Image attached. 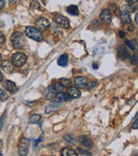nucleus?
Returning <instances> with one entry per match:
<instances>
[{"mask_svg": "<svg viewBox=\"0 0 138 156\" xmlns=\"http://www.w3.org/2000/svg\"><path fill=\"white\" fill-rule=\"evenodd\" d=\"M10 42L15 49H22L25 46V37L21 32H15L10 37Z\"/></svg>", "mask_w": 138, "mask_h": 156, "instance_id": "obj_1", "label": "nucleus"}, {"mask_svg": "<svg viewBox=\"0 0 138 156\" xmlns=\"http://www.w3.org/2000/svg\"><path fill=\"white\" fill-rule=\"evenodd\" d=\"M26 35L30 38L34 39L35 41H42L44 39V35H43L42 32L38 31L37 28H35L34 27H27L25 30Z\"/></svg>", "mask_w": 138, "mask_h": 156, "instance_id": "obj_2", "label": "nucleus"}, {"mask_svg": "<svg viewBox=\"0 0 138 156\" xmlns=\"http://www.w3.org/2000/svg\"><path fill=\"white\" fill-rule=\"evenodd\" d=\"M27 62V55L21 52H16L12 56V64L16 67L21 68Z\"/></svg>", "mask_w": 138, "mask_h": 156, "instance_id": "obj_3", "label": "nucleus"}, {"mask_svg": "<svg viewBox=\"0 0 138 156\" xmlns=\"http://www.w3.org/2000/svg\"><path fill=\"white\" fill-rule=\"evenodd\" d=\"M29 140L27 138H22L19 143L18 145V150H19V154L20 156H27L28 153V148H29Z\"/></svg>", "mask_w": 138, "mask_h": 156, "instance_id": "obj_4", "label": "nucleus"}, {"mask_svg": "<svg viewBox=\"0 0 138 156\" xmlns=\"http://www.w3.org/2000/svg\"><path fill=\"white\" fill-rule=\"evenodd\" d=\"M35 27H36L35 28H37L40 32L41 31H47L50 27V21H48L46 18H44V17H40L35 22Z\"/></svg>", "mask_w": 138, "mask_h": 156, "instance_id": "obj_5", "label": "nucleus"}, {"mask_svg": "<svg viewBox=\"0 0 138 156\" xmlns=\"http://www.w3.org/2000/svg\"><path fill=\"white\" fill-rule=\"evenodd\" d=\"M56 24H58L60 27H62L63 28H68L69 27V21L67 17H65L62 15H55V16L54 18Z\"/></svg>", "mask_w": 138, "mask_h": 156, "instance_id": "obj_6", "label": "nucleus"}, {"mask_svg": "<svg viewBox=\"0 0 138 156\" xmlns=\"http://www.w3.org/2000/svg\"><path fill=\"white\" fill-rule=\"evenodd\" d=\"M100 18L104 24L109 25L112 21V14L109 11V9H104L100 13Z\"/></svg>", "mask_w": 138, "mask_h": 156, "instance_id": "obj_7", "label": "nucleus"}, {"mask_svg": "<svg viewBox=\"0 0 138 156\" xmlns=\"http://www.w3.org/2000/svg\"><path fill=\"white\" fill-rule=\"evenodd\" d=\"M79 143H80L82 146H84V148H88V149H90V148H93V142L92 140L87 136H80L79 137Z\"/></svg>", "mask_w": 138, "mask_h": 156, "instance_id": "obj_8", "label": "nucleus"}, {"mask_svg": "<svg viewBox=\"0 0 138 156\" xmlns=\"http://www.w3.org/2000/svg\"><path fill=\"white\" fill-rule=\"evenodd\" d=\"M74 84H76V86L80 89H84L86 87V85L88 84V81L87 79L85 77L79 76L76 77L75 80H74Z\"/></svg>", "mask_w": 138, "mask_h": 156, "instance_id": "obj_9", "label": "nucleus"}, {"mask_svg": "<svg viewBox=\"0 0 138 156\" xmlns=\"http://www.w3.org/2000/svg\"><path fill=\"white\" fill-rule=\"evenodd\" d=\"M1 68L5 73H12L14 71V65L9 60L4 61L1 64Z\"/></svg>", "mask_w": 138, "mask_h": 156, "instance_id": "obj_10", "label": "nucleus"}, {"mask_svg": "<svg viewBox=\"0 0 138 156\" xmlns=\"http://www.w3.org/2000/svg\"><path fill=\"white\" fill-rule=\"evenodd\" d=\"M4 87L6 90H8L9 92L15 93L17 90V87L16 84L10 81V80H5L4 82Z\"/></svg>", "mask_w": 138, "mask_h": 156, "instance_id": "obj_11", "label": "nucleus"}, {"mask_svg": "<svg viewBox=\"0 0 138 156\" xmlns=\"http://www.w3.org/2000/svg\"><path fill=\"white\" fill-rule=\"evenodd\" d=\"M44 96L45 98L49 99V100H52L53 98L55 97L56 96V91L55 90V89L52 86H49L48 88H46L44 91Z\"/></svg>", "mask_w": 138, "mask_h": 156, "instance_id": "obj_12", "label": "nucleus"}, {"mask_svg": "<svg viewBox=\"0 0 138 156\" xmlns=\"http://www.w3.org/2000/svg\"><path fill=\"white\" fill-rule=\"evenodd\" d=\"M61 106V102L57 101H52L49 105L45 108L46 114H50L51 112H53L55 110H56L59 107Z\"/></svg>", "mask_w": 138, "mask_h": 156, "instance_id": "obj_13", "label": "nucleus"}, {"mask_svg": "<svg viewBox=\"0 0 138 156\" xmlns=\"http://www.w3.org/2000/svg\"><path fill=\"white\" fill-rule=\"evenodd\" d=\"M118 54L119 55V57L122 59H127L130 57V53L128 52L127 49L125 45H120L118 49Z\"/></svg>", "mask_w": 138, "mask_h": 156, "instance_id": "obj_14", "label": "nucleus"}, {"mask_svg": "<svg viewBox=\"0 0 138 156\" xmlns=\"http://www.w3.org/2000/svg\"><path fill=\"white\" fill-rule=\"evenodd\" d=\"M68 95L72 97V98H78L80 97V91L79 89L77 87H73V86H71L68 88Z\"/></svg>", "mask_w": 138, "mask_h": 156, "instance_id": "obj_15", "label": "nucleus"}, {"mask_svg": "<svg viewBox=\"0 0 138 156\" xmlns=\"http://www.w3.org/2000/svg\"><path fill=\"white\" fill-rule=\"evenodd\" d=\"M62 156H78L75 150L70 148H64L61 151Z\"/></svg>", "mask_w": 138, "mask_h": 156, "instance_id": "obj_16", "label": "nucleus"}, {"mask_svg": "<svg viewBox=\"0 0 138 156\" xmlns=\"http://www.w3.org/2000/svg\"><path fill=\"white\" fill-rule=\"evenodd\" d=\"M119 18H120V21L123 24H130L131 22V19H130V15L126 12H121L119 15Z\"/></svg>", "mask_w": 138, "mask_h": 156, "instance_id": "obj_17", "label": "nucleus"}, {"mask_svg": "<svg viewBox=\"0 0 138 156\" xmlns=\"http://www.w3.org/2000/svg\"><path fill=\"white\" fill-rule=\"evenodd\" d=\"M57 63L60 67H66L68 63V56L67 54H62L60 55V57L57 60Z\"/></svg>", "mask_w": 138, "mask_h": 156, "instance_id": "obj_18", "label": "nucleus"}, {"mask_svg": "<svg viewBox=\"0 0 138 156\" xmlns=\"http://www.w3.org/2000/svg\"><path fill=\"white\" fill-rule=\"evenodd\" d=\"M56 98H58L60 101H71L72 98L67 93H64V92H59L56 94Z\"/></svg>", "mask_w": 138, "mask_h": 156, "instance_id": "obj_19", "label": "nucleus"}, {"mask_svg": "<svg viewBox=\"0 0 138 156\" xmlns=\"http://www.w3.org/2000/svg\"><path fill=\"white\" fill-rule=\"evenodd\" d=\"M67 11L68 14H70L72 16H79L80 15V10L78 6L76 5H70L67 8Z\"/></svg>", "mask_w": 138, "mask_h": 156, "instance_id": "obj_20", "label": "nucleus"}, {"mask_svg": "<svg viewBox=\"0 0 138 156\" xmlns=\"http://www.w3.org/2000/svg\"><path fill=\"white\" fill-rule=\"evenodd\" d=\"M60 84H62L63 87L69 88L72 86V81L68 79H66V78H62L60 80Z\"/></svg>", "mask_w": 138, "mask_h": 156, "instance_id": "obj_21", "label": "nucleus"}, {"mask_svg": "<svg viewBox=\"0 0 138 156\" xmlns=\"http://www.w3.org/2000/svg\"><path fill=\"white\" fill-rule=\"evenodd\" d=\"M41 119V115L39 114H34L32 115L29 119V123L30 124H35V123L38 122Z\"/></svg>", "mask_w": 138, "mask_h": 156, "instance_id": "obj_22", "label": "nucleus"}, {"mask_svg": "<svg viewBox=\"0 0 138 156\" xmlns=\"http://www.w3.org/2000/svg\"><path fill=\"white\" fill-rule=\"evenodd\" d=\"M64 140L67 142V144H75V140H74V138L71 135H66V136H64Z\"/></svg>", "mask_w": 138, "mask_h": 156, "instance_id": "obj_23", "label": "nucleus"}, {"mask_svg": "<svg viewBox=\"0 0 138 156\" xmlns=\"http://www.w3.org/2000/svg\"><path fill=\"white\" fill-rule=\"evenodd\" d=\"M77 151L82 156H92L91 153L89 152L87 150H85V149H83V148H78Z\"/></svg>", "mask_w": 138, "mask_h": 156, "instance_id": "obj_24", "label": "nucleus"}, {"mask_svg": "<svg viewBox=\"0 0 138 156\" xmlns=\"http://www.w3.org/2000/svg\"><path fill=\"white\" fill-rule=\"evenodd\" d=\"M126 44L131 50H136V44L134 40H127Z\"/></svg>", "mask_w": 138, "mask_h": 156, "instance_id": "obj_25", "label": "nucleus"}, {"mask_svg": "<svg viewBox=\"0 0 138 156\" xmlns=\"http://www.w3.org/2000/svg\"><path fill=\"white\" fill-rule=\"evenodd\" d=\"M7 98H8V94L6 93V91H4L2 89H0V100L5 101Z\"/></svg>", "mask_w": 138, "mask_h": 156, "instance_id": "obj_26", "label": "nucleus"}, {"mask_svg": "<svg viewBox=\"0 0 138 156\" xmlns=\"http://www.w3.org/2000/svg\"><path fill=\"white\" fill-rule=\"evenodd\" d=\"M53 88L55 89V91H57V92L59 93L60 91H62V90L64 87H63L62 85L60 84V83H55V84H54V86H53Z\"/></svg>", "mask_w": 138, "mask_h": 156, "instance_id": "obj_27", "label": "nucleus"}, {"mask_svg": "<svg viewBox=\"0 0 138 156\" xmlns=\"http://www.w3.org/2000/svg\"><path fill=\"white\" fill-rule=\"evenodd\" d=\"M91 25L93 26V27L96 28V29H99V28H101L100 21H98V20H94V21H92Z\"/></svg>", "mask_w": 138, "mask_h": 156, "instance_id": "obj_28", "label": "nucleus"}, {"mask_svg": "<svg viewBox=\"0 0 138 156\" xmlns=\"http://www.w3.org/2000/svg\"><path fill=\"white\" fill-rule=\"evenodd\" d=\"M126 9L127 12H134V11L136 10V7H135V6H133V5H130V4L127 5V6L126 7Z\"/></svg>", "mask_w": 138, "mask_h": 156, "instance_id": "obj_29", "label": "nucleus"}, {"mask_svg": "<svg viewBox=\"0 0 138 156\" xmlns=\"http://www.w3.org/2000/svg\"><path fill=\"white\" fill-rule=\"evenodd\" d=\"M96 84H97V82L96 81H90V82H89L88 84H87V88L89 90H91L92 88H94V87H96Z\"/></svg>", "mask_w": 138, "mask_h": 156, "instance_id": "obj_30", "label": "nucleus"}, {"mask_svg": "<svg viewBox=\"0 0 138 156\" xmlns=\"http://www.w3.org/2000/svg\"><path fill=\"white\" fill-rule=\"evenodd\" d=\"M31 7H32V9H39L40 4H38V2H37V1H34L31 4Z\"/></svg>", "mask_w": 138, "mask_h": 156, "instance_id": "obj_31", "label": "nucleus"}, {"mask_svg": "<svg viewBox=\"0 0 138 156\" xmlns=\"http://www.w3.org/2000/svg\"><path fill=\"white\" fill-rule=\"evenodd\" d=\"M4 42H5V37H4V34L0 32V48L4 45Z\"/></svg>", "mask_w": 138, "mask_h": 156, "instance_id": "obj_32", "label": "nucleus"}, {"mask_svg": "<svg viewBox=\"0 0 138 156\" xmlns=\"http://www.w3.org/2000/svg\"><path fill=\"white\" fill-rule=\"evenodd\" d=\"M4 118H5V114H3V115H2V117L0 118V131L2 130V128H3V126H4Z\"/></svg>", "mask_w": 138, "mask_h": 156, "instance_id": "obj_33", "label": "nucleus"}, {"mask_svg": "<svg viewBox=\"0 0 138 156\" xmlns=\"http://www.w3.org/2000/svg\"><path fill=\"white\" fill-rule=\"evenodd\" d=\"M130 62H131V64H133V65L137 64V57H136V55L132 56V58H131V60H130Z\"/></svg>", "mask_w": 138, "mask_h": 156, "instance_id": "obj_34", "label": "nucleus"}, {"mask_svg": "<svg viewBox=\"0 0 138 156\" xmlns=\"http://www.w3.org/2000/svg\"><path fill=\"white\" fill-rule=\"evenodd\" d=\"M128 30H129V32H130V33H133V32L135 31L134 25L130 24V25H129V27H128Z\"/></svg>", "mask_w": 138, "mask_h": 156, "instance_id": "obj_35", "label": "nucleus"}, {"mask_svg": "<svg viewBox=\"0 0 138 156\" xmlns=\"http://www.w3.org/2000/svg\"><path fill=\"white\" fill-rule=\"evenodd\" d=\"M137 125H138V120H137V119H136V121H135V123L133 124V126H132V128H133V129H137L138 128Z\"/></svg>", "mask_w": 138, "mask_h": 156, "instance_id": "obj_36", "label": "nucleus"}, {"mask_svg": "<svg viewBox=\"0 0 138 156\" xmlns=\"http://www.w3.org/2000/svg\"><path fill=\"white\" fill-rule=\"evenodd\" d=\"M4 4H5V2L4 0H0V10L4 7Z\"/></svg>", "mask_w": 138, "mask_h": 156, "instance_id": "obj_37", "label": "nucleus"}, {"mask_svg": "<svg viewBox=\"0 0 138 156\" xmlns=\"http://www.w3.org/2000/svg\"><path fill=\"white\" fill-rule=\"evenodd\" d=\"M119 36H120L121 38H124V37L126 36V34H125L123 31H120V32H119Z\"/></svg>", "mask_w": 138, "mask_h": 156, "instance_id": "obj_38", "label": "nucleus"}, {"mask_svg": "<svg viewBox=\"0 0 138 156\" xmlns=\"http://www.w3.org/2000/svg\"><path fill=\"white\" fill-rule=\"evenodd\" d=\"M92 67H93L94 69H97V68H98V65L95 63V64H93V66H92Z\"/></svg>", "mask_w": 138, "mask_h": 156, "instance_id": "obj_39", "label": "nucleus"}, {"mask_svg": "<svg viewBox=\"0 0 138 156\" xmlns=\"http://www.w3.org/2000/svg\"><path fill=\"white\" fill-rule=\"evenodd\" d=\"M135 20H136V23L137 24V23H138V15H137V14L136 15V19H135Z\"/></svg>", "mask_w": 138, "mask_h": 156, "instance_id": "obj_40", "label": "nucleus"}, {"mask_svg": "<svg viewBox=\"0 0 138 156\" xmlns=\"http://www.w3.org/2000/svg\"><path fill=\"white\" fill-rule=\"evenodd\" d=\"M3 80V74H2V73L0 72V82Z\"/></svg>", "mask_w": 138, "mask_h": 156, "instance_id": "obj_41", "label": "nucleus"}, {"mask_svg": "<svg viewBox=\"0 0 138 156\" xmlns=\"http://www.w3.org/2000/svg\"><path fill=\"white\" fill-rule=\"evenodd\" d=\"M2 147H3V142L0 140V148H2Z\"/></svg>", "mask_w": 138, "mask_h": 156, "instance_id": "obj_42", "label": "nucleus"}, {"mask_svg": "<svg viewBox=\"0 0 138 156\" xmlns=\"http://www.w3.org/2000/svg\"><path fill=\"white\" fill-rule=\"evenodd\" d=\"M1 59H2V55L0 54V61H1Z\"/></svg>", "mask_w": 138, "mask_h": 156, "instance_id": "obj_43", "label": "nucleus"}, {"mask_svg": "<svg viewBox=\"0 0 138 156\" xmlns=\"http://www.w3.org/2000/svg\"><path fill=\"white\" fill-rule=\"evenodd\" d=\"M0 156H3V154H1V153H0Z\"/></svg>", "mask_w": 138, "mask_h": 156, "instance_id": "obj_44", "label": "nucleus"}]
</instances>
